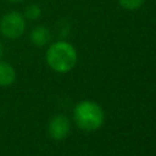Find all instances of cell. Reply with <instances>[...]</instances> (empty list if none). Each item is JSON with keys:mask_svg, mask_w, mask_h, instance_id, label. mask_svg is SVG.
<instances>
[{"mask_svg": "<svg viewBox=\"0 0 156 156\" xmlns=\"http://www.w3.org/2000/svg\"><path fill=\"white\" fill-rule=\"evenodd\" d=\"M46 63L56 72L65 73L72 69L77 62V51L67 41H56L46 50Z\"/></svg>", "mask_w": 156, "mask_h": 156, "instance_id": "6da1fadb", "label": "cell"}, {"mask_svg": "<svg viewBox=\"0 0 156 156\" xmlns=\"http://www.w3.org/2000/svg\"><path fill=\"white\" fill-rule=\"evenodd\" d=\"M73 118L80 129L91 132L101 127L104 122V111L96 102L82 101L74 107Z\"/></svg>", "mask_w": 156, "mask_h": 156, "instance_id": "7a4b0ae2", "label": "cell"}, {"mask_svg": "<svg viewBox=\"0 0 156 156\" xmlns=\"http://www.w3.org/2000/svg\"><path fill=\"white\" fill-rule=\"evenodd\" d=\"M27 20L23 13L20 11H9L0 18V33L7 39H18L21 38L27 27Z\"/></svg>", "mask_w": 156, "mask_h": 156, "instance_id": "3957f363", "label": "cell"}, {"mask_svg": "<svg viewBox=\"0 0 156 156\" xmlns=\"http://www.w3.org/2000/svg\"><path fill=\"white\" fill-rule=\"evenodd\" d=\"M49 135L55 140H61L67 136L69 132V121L63 115H56L49 123Z\"/></svg>", "mask_w": 156, "mask_h": 156, "instance_id": "277c9868", "label": "cell"}, {"mask_svg": "<svg viewBox=\"0 0 156 156\" xmlns=\"http://www.w3.org/2000/svg\"><path fill=\"white\" fill-rule=\"evenodd\" d=\"M51 39L50 30L45 26H35L29 33V40L34 46L41 48L46 45Z\"/></svg>", "mask_w": 156, "mask_h": 156, "instance_id": "5b68a950", "label": "cell"}, {"mask_svg": "<svg viewBox=\"0 0 156 156\" xmlns=\"http://www.w3.org/2000/svg\"><path fill=\"white\" fill-rule=\"evenodd\" d=\"M16 79L15 68L6 61H0V87H9Z\"/></svg>", "mask_w": 156, "mask_h": 156, "instance_id": "8992f818", "label": "cell"}, {"mask_svg": "<svg viewBox=\"0 0 156 156\" xmlns=\"http://www.w3.org/2000/svg\"><path fill=\"white\" fill-rule=\"evenodd\" d=\"M23 16L26 20L37 21L41 16V7L38 4H29L26 6V9L23 11Z\"/></svg>", "mask_w": 156, "mask_h": 156, "instance_id": "52a82bcc", "label": "cell"}, {"mask_svg": "<svg viewBox=\"0 0 156 156\" xmlns=\"http://www.w3.org/2000/svg\"><path fill=\"white\" fill-rule=\"evenodd\" d=\"M144 2L145 0H118V4L121 5V7L124 10H129V11L140 9L144 5Z\"/></svg>", "mask_w": 156, "mask_h": 156, "instance_id": "ba28073f", "label": "cell"}, {"mask_svg": "<svg viewBox=\"0 0 156 156\" xmlns=\"http://www.w3.org/2000/svg\"><path fill=\"white\" fill-rule=\"evenodd\" d=\"M9 2H12V4H21V2H24L26 0H6Z\"/></svg>", "mask_w": 156, "mask_h": 156, "instance_id": "9c48e42d", "label": "cell"}, {"mask_svg": "<svg viewBox=\"0 0 156 156\" xmlns=\"http://www.w3.org/2000/svg\"><path fill=\"white\" fill-rule=\"evenodd\" d=\"M2 55V43H1V39H0V57Z\"/></svg>", "mask_w": 156, "mask_h": 156, "instance_id": "30bf717a", "label": "cell"}]
</instances>
